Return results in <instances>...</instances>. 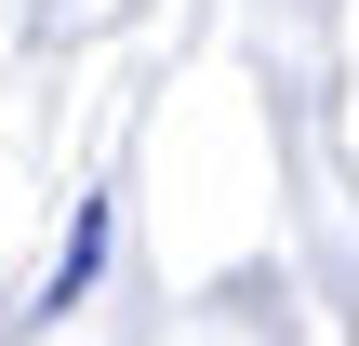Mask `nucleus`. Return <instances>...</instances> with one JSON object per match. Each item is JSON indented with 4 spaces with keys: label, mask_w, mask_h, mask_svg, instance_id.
<instances>
[{
    "label": "nucleus",
    "mask_w": 359,
    "mask_h": 346,
    "mask_svg": "<svg viewBox=\"0 0 359 346\" xmlns=\"http://www.w3.org/2000/svg\"><path fill=\"white\" fill-rule=\"evenodd\" d=\"M107 227H120L107 200H80V213H67V253H53V280H40V307H80V293L107 280Z\"/></svg>",
    "instance_id": "nucleus-1"
}]
</instances>
